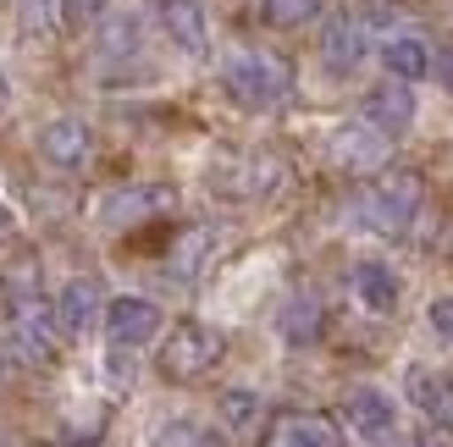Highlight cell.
Wrapping results in <instances>:
<instances>
[{
	"instance_id": "obj_26",
	"label": "cell",
	"mask_w": 453,
	"mask_h": 447,
	"mask_svg": "<svg viewBox=\"0 0 453 447\" xmlns=\"http://www.w3.org/2000/svg\"><path fill=\"white\" fill-rule=\"evenodd\" d=\"M426 326H432L437 343H453V293H437L426 304Z\"/></svg>"
},
{
	"instance_id": "obj_13",
	"label": "cell",
	"mask_w": 453,
	"mask_h": 447,
	"mask_svg": "<svg viewBox=\"0 0 453 447\" xmlns=\"http://www.w3.org/2000/svg\"><path fill=\"white\" fill-rule=\"evenodd\" d=\"M321 331H326V304L321 293H288L282 309H277V337L288 348H310V343H321Z\"/></svg>"
},
{
	"instance_id": "obj_21",
	"label": "cell",
	"mask_w": 453,
	"mask_h": 447,
	"mask_svg": "<svg viewBox=\"0 0 453 447\" xmlns=\"http://www.w3.org/2000/svg\"><path fill=\"white\" fill-rule=\"evenodd\" d=\"M216 414H221L226 431H255L260 414H265V398H260V387H221L216 392Z\"/></svg>"
},
{
	"instance_id": "obj_11",
	"label": "cell",
	"mask_w": 453,
	"mask_h": 447,
	"mask_svg": "<svg viewBox=\"0 0 453 447\" xmlns=\"http://www.w3.org/2000/svg\"><path fill=\"white\" fill-rule=\"evenodd\" d=\"M216 183L233 199H271V193H282L288 166L277 161V155H243V161H226V171L216 177Z\"/></svg>"
},
{
	"instance_id": "obj_18",
	"label": "cell",
	"mask_w": 453,
	"mask_h": 447,
	"mask_svg": "<svg viewBox=\"0 0 453 447\" xmlns=\"http://www.w3.org/2000/svg\"><path fill=\"white\" fill-rule=\"evenodd\" d=\"M381 66L398 83H420V78H432V44L415 39V34H393L381 44Z\"/></svg>"
},
{
	"instance_id": "obj_12",
	"label": "cell",
	"mask_w": 453,
	"mask_h": 447,
	"mask_svg": "<svg viewBox=\"0 0 453 447\" xmlns=\"http://www.w3.org/2000/svg\"><path fill=\"white\" fill-rule=\"evenodd\" d=\"M349 287H354L359 309H371V315H393V309H398V299H403V282H398V271H393L388 260H376V254L354 260Z\"/></svg>"
},
{
	"instance_id": "obj_17",
	"label": "cell",
	"mask_w": 453,
	"mask_h": 447,
	"mask_svg": "<svg viewBox=\"0 0 453 447\" xmlns=\"http://www.w3.org/2000/svg\"><path fill=\"white\" fill-rule=\"evenodd\" d=\"M321 61L332 78H349L359 61H365V28L354 17H332L326 34H321Z\"/></svg>"
},
{
	"instance_id": "obj_32",
	"label": "cell",
	"mask_w": 453,
	"mask_h": 447,
	"mask_svg": "<svg viewBox=\"0 0 453 447\" xmlns=\"http://www.w3.org/2000/svg\"><path fill=\"white\" fill-rule=\"evenodd\" d=\"M6 232H12V205L0 199V238H6Z\"/></svg>"
},
{
	"instance_id": "obj_14",
	"label": "cell",
	"mask_w": 453,
	"mask_h": 447,
	"mask_svg": "<svg viewBox=\"0 0 453 447\" xmlns=\"http://www.w3.org/2000/svg\"><path fill=\"white\" fill-rule=\"evenodd\" d=\"M161 28L183 56H205L211 50V17L199 0H161Z\"/></svg>"
},
{
	"instance_id": "obj_30",
	"label": "cell",
	"mask_w": 453,
	"mask_h": 447,
	"mask_svg": "<svg viewBox=\"0 0 453 447\" xmlns=\"http://www.w3.org/2000/svg\"><path fill=\"white\" fill-rule=\"evenodd\" d=\"M403 447H453L442 426H415L410 436H403Z\"/></svg>"
},
{
	"instance_id": "obj_24",
	"label": "cell",
	"mask_w": 453,
	"mask_h": 447,
	"mask_svg": "<svg viewBox=\"0 0 453 447\" xmlns=\"http://www.w3.org/2000/svg\"><path fill=\"white\" fill-rule=\"evenodd\" d=\"M17 28L28 39H50L61 28V0H17Z\"/></svg>"
},
{
	"instance_id": "obj_19",
	"label": "cell",
	"mask_w": 453,
	"mask_h": 447,
	"mask_svg": "<svg viewBox=\"0 0 453 447\" xmlns=\"http://www.w3.org/2000/svg\"><path fill=\"white\" fill-rule=\"evenodd\" d=\"M95 56H100V66H122V61H133V56H139V22H133L127 11H111V17H100Z\"/></svg>"
},
{
	"instance_id": "obj_22",
	"label": "cell",
	"mask_w": 453,
	"mask_h": 447,
	"mask_svg": "<svg viewBox=\"0 0 453 447\" xmlns=\"http://www.w3.org/2000/svg\"><path fill=\"white\" fill-rule=\"evenodd\" d=\"M150 447H226V442H221L216 426H199V420L177 414V420H161V426H155Z\"/></svg>"
},
{
	"instance_id": "obj_6",
	"label": "cell",
	"mask_w": 453,
	"mask_h": 447,
	"mask_svg": "<svg viewBox=\"0 0 453 447\" xmlns=\"http://www.w3.org/2000/svg\"><path fill=\"white\" fill-rule=\"evenodd\" d=\"M39 161L50 171H83L95 161V127L83 117H50L39 127Z\"/></svg>"
},
{
	"instance_id": "obj_27",
	"label": "cell",
	"mask_w": 453,
	"mask_h": 447,
	"mask_svg": "<svg viewBox=\"0 0 453 447\" xmlns=\"http://www.w3.org/2000/svg\"><path fill=\"white\" fill-rule=\"evenodd\" d=\"M105 17V0H61V22L66 28H88Z\"/></svg>"
},
{
	"instance_id": "obj_25",
	"label": "cell",
	"mask_w": 453,
	"mask_h": 447,
	"mask_svg": "<svg viewBox=\"0 0 453 447\" xmlns=\"http://www.w3.org/2000/svg\"><path fill=\"white\" fill-rule=\"evenodd\" d=\"M0 287H6L12 304L39 299V254H17V260L6 265V277H0Z\"/></svg>"
},
{
	"instance_id": "obj_1",
	"label": "cell",
	"mask_w": 453,
	"mask_h": 447,
	"mask_svg": "<svg viewBox=\"0 0 453 447\" xmlns=\"http://www.w3.org/2000/svg\"><path fill=\"white\" fill-rule=\"evenodd\" d=\"M221 88L243 110H271L293 95V66L271 50H233L221 61Z\"/></svg>"
},
{
	"instance_id": "obj_9",
	"label": "cell",
	"mask_w": 453,
	"mask_h": 447,
	"mask_svg": "<svg viewBox=\"0 0 453 447\" xmlns=\"http://www.w3.org/2000/svg\"><path fill=\"white\" fill-rule=\"evenodd\" d=\"M343 426L359 442H393L398 436V404L381 387H354L343 404Z\"/></svg>"
},
{
	"instance_id": "obj_29",
	"label": "cell",
	"mask_w": 453,
	"mask_h": 447,
	"mask_svg": "<svg viewBox=\"0 0 453 447\" xmlns=\"http://www.w3.org/2000/svg\"><path fill=\"white\" fill-rule=\"evenodd\" d=\"M426 414H432V420H437L442 431H453V375H448V382H442V392H437V404L426 409Z\"/></svg>"
},
{
	"instance_id": "obj_20",
	"label": "cell",
	"mask_w": 453,
	"mask_h": 447,
	"mask_svg": "<svg viewBox=\"0 0 453 447\" xmlns=\"http://www.w3.org/2000/svg\"><path fill=\"white\" fill-rule=\"evenodd\" d=\"M211 249H216V232H205V227H188L183 238L172 243V254H166V271H172L177 282H194V277L211 265Z\"/></svg>"
},
{
	"instance_id": "obj_3",
	"label": "cell",
	"mask_w": 453,
	"mask_h": 447,
	"mask_svg": "<svg viewBox=\"0 0 453 447\" xmlns=\"http://www.w3.org/2000/svg\"><path fill=\"white\" fill-rule=\"evenodd\" d=\"M221 353H226V337L211 321H177L161 337V375L177 382V387L205 382V375L221 365Z\"/></svg>"
},
{
	"instance_id": "obj_15",
	"label": "cell",
	"mask_w": 453,
	"mask_h": 447,
	"mask_svg": "<svg viewBox=\"0 0 453 447\" xmlns=\"http://www.w3.org/2000/svg\"><path fill=\"white\" fill-rule=\"evenodd\" d=\"M166 188H117V193H105V205H100V227L105 232H127V227H139V221H150L155 210H166Z\"/></svg>"
},
{
	"instance_id": "obj_31",
	"label": "cell",
	"mask_w": 453,
	"mask_h": 447,
	"mask_svg": "<svg viewBox=\"0 0 453 447\" xmlns=\"http://www.w3.org/2000/svg\"><path fill=\"white\" fill-rule=\"evenodd\" d=\"M432 72H442V83L453 88V44H448V50H442V56H432Z\"/></svg>"
},
{
	"instance_id": "obj_16",
	"label": "cell",
	"mask_w": 453,
	"mask_h": 447,
	"mask_svg": "<svg viewBox=\"0 0 453 447\" xmlns=\"http://www.w3.org/2000/svg\"><path fill=\"white\" fill-rule=\"evenodd\" d=\"M260 447H343V436L326 414H282L277 426H265Z\"/></svg>"
},
{
	"instance_id": "obj_5",
	"label": "cell",
	"mask_w": 453,
	"mask_h": 447,
	"mask_svg": "<svg viewBox=\"0 0 453 447\" xmlns=\"http://www.w3.org/2000/svg\"><path fill=\"white\" fill-rule=\"evenodd\" d=\"M100 326H105V343L111 348H144V343H155L166 331V309L155 304V299H139V293H117V299L105 304Z\"/></svg>"
},
{
	"instance_id": "obj_33",
	"label": "cell",
	"mask_w": 453,
	"mask_h": 447,
	"mask_svg": "<svg viewBox=\"0 0 453 447\" xmlns=\"http://www.w3.org/2000/svg\"><path fill=\"white\" fill-rule=\"evenodd\" d=\"M0 105H6V78H0Z\"/></svg>"
},
{
	"instance_id": "obj_2",
	"label": "cell",
	"mask_w": 453,
	"mask_h": 447,
	"mask_svg": "<svg viewBox=\"0 0 453 447\" xmlns=\"http://www.w3.org/2000/svg\"><path fill=\"white\" fill-rule=\"evenodd\" d=\"M420 199H426V183H420V171H381L376 183L354 199V221L365 232H381V238H398V232H410V221L420 216Z\"/></svg>"
},
{
	"instance_id": "obj_7",
	"label": "cell",
	"mask_w": 453,
	"mask_h": 447,
	"mask_svg": "<svg viewBox=\"0 0 453 447\" xmlns=\"http://www.w3.org/2000/svg\"><path fill=\"white\" fill-rule=\"evenodd\" d=\"M388 149H393V139H381L371 122H343L326 133V161L337 171H381Z\"/></svg>"
},
{
	"instance_id": "obj_28",
	"label": "cell",
	"mask_w": 453,
	"mask_h": 447,
	"mask_svg": "<svg viewBox=\"0 0 453 447\" xmlns=\"http://www.w3.org/2000/svg\"><path fill=\"white\" fill-rule=\"evenodd\" d=\"M437 392H442V375H432V370H420V365H415V370H410V398H415L420 409H432V404H437Z\"/></svg>"
},
{
	"instance_id": "obj_8",
	"label": "cell",
	"mask_w": 453,
	"mask_h": 447,
	"mask_svg": "<svg viewBox=\"0 0 453 447\" xmlns=\"http://www.w3.org/2000/svg\"><path fill=\"white\" fill-rule=\"evenodd\" d=\"M50 315H56V331H61V343H78V337H88V331H95V321L105 315L100 282H95V277H73V282H66L61 293H56Z\"/></svg>"
},
{
	"instance_id": "obj_23",
	"label": "cell",
	"mask_w": 453,
	"mask_h": 447,
	"mask_svg": "<svg viewBox=\"0 0 453 447\" xmlns=\"http://www.w3.org/2000/svg\"><path fill=\"white\" fill-rule=\"evenodd\" d=\"M255 11L265 28H304V22H315L326 11V0H260Z\"/></svg>"
},
{
	"instance_id": "obj_10",
	"label": "cell",
	"mask_w": 453,
	"mask_h": 447,
	"mask_svg": "<svg viewBox=\"0 0 453 447\" xmlns=\"http://www.w3.org/2000/svg\"><path fill=\"white\" fill-rule=\"evenodd\" d=\"M359 122H371L381 139H403V133L415 127V95H410V83H398V78L376 83L371 95H365V105H359Z\"/></svg>"
},
{
	"instance_id": "obj_4",
	"label": "cell",
	"mask_w": 453,
	"mask_h": 447,
	"mask_svg": "<svg viewBox=\"0 0 453 447\" xmlns=\"http://www.w3.org/2000/svg\"><path fill=\"white\" fill-rule=\"evenodd\" d=\"M6 348H12V360H22V365H56L61 360V331H56L50 304H44V299L12 304V315H6Z\"/></svg>"
}]
</instances>
